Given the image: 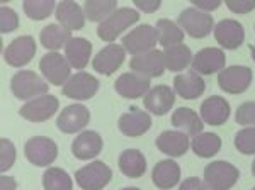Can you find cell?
<instances>
[{
	"label": "cell",
	"instance_id": "cell-22",
	"mask_svg": "<svg viewBox=\"0 0 255 190\" xmlns=\"http://www.w3.org/2000/svg\"><path fill=\"white\" fill-rule=\"evenodd\" d=\"M230 117V102L220 95H211L201 104V119L211 126H221Z\"/></svg>",
	"mask_w": 255,
	"mask_h": 190
},
{
	"label": "cell",
	"instance_id": "cell-48",
	"mask_svg": "<svg viewBox=\"0 0 255 190\" xmlns=\"http://www.w3.org/2000/svg\"><path fill=\"white\" fill-rule=\"evenodd\" d=\"M252 175L255 177V160H254V163H252Z\"/></svg>",
	"mask_w": 255,
	"mask_h": 190
},
{
	"label": "cell",
	"instance_id": "cell-18",
	"mask_svg": "<svg viewBox=\"0 0 255 190\" xmlns=\"http://www.w3.org/2000/svg\"><path fill=\"white\" fill-rule=\"evenodd\" d=\"M118 127L128 138H139L151 127V117L145 110L138 109V107H131L129 112L119 117Z\"/></svg>",
	"mask_w": 255,
	"mask_h": 190
},
{
	"label": "cell",
	"instance_id": "cell-7",
	"mask_svg": "<svg viewBox=\"0 0 255 190\" xmlns=\"http://www.w3.org/2000/svg\"><path fill=\"white\" fill-rule=\"evenodd\" d=\"M252 70L245 65H233L218 73V85L226 94L238 95L249 90L252 84Z\"/></svg>",
	"mask_w": 255,
	"mask_h": 190
},
{
	"label": "cell",
	"instance_id": "cell-31",
	"mask_svg": "<svg viewBox=\"0 0 255 190\" xmlns=\"http://www.w3.org/2000/svg\"><path fill=\"white\" fill-rule=\"evenodd\" d=\"M157 36H158V43L163 48L168 46H175V44H182L184 41V31L180 29V26L177 22L170 19H158L157 20Z\"/></svg>",
	"mask_w": 255,
	"mask_h": 190
},
{
	"label": "cell",
	"instance_id": "cell-3",
	"mask_svg": "<svg viewBox=\"0 0 255 190\" xmlns=\"http://www.w3.org/2000/svg\"><path fill=\"white\" fill-rule=\"evenodd\" d=\"M10 90L14 97L20 98V100H32V98L48 94V84L38 73L31 72V70H20L12 77Z\"/></svg>",
	"mask_w": 255,
	"mask_h": 190
},
{
	"label": "cell",
	"instance_id": "cell-23",
	"mask_svg": "<svg viewBox=\"0 0 255 190\" xmlns=\"http://www.w3.org/2000/svg\"><path fill=\"white\" fill-rule=\"evenodd\" d=\"M206 90V84L201 78V75H197L196 72H184L179 73L174 78V92L179 95V97L186 98V100H192V98H197L204 94Z\"/></svg>",
	"mask_w": 255,
	"mask_h": 190
},
{
	"label": "cell",
	"instance_id": "cell-28",
	"mask_svg": "<svg viewBox=\"0 0 255 190\" xmlns=\"http://www.w3.org/2000/svg\"><path fill=\"white\" fill-rule=\"evenodd\" d=\"M92 56V43L85 38H72L65 48V58L68 60L70 67L75 70H84L89 65Z\"/></svg>",
	"mask_w": 255,
	"mask_h": 190
},
{
	"label": "cell",
	"instance_id": "cell-5",
	"mask_svg": "<svg viewBox=\"0 0 255 190\" xmlns=\"http://www.w3.org/2000/svg\"><path fill=\"white\" fill-rule=\"evenodd\" d=\"M113 179V170L101 160L85 165L75 172V182L82 190H102Z\"/></svg>",
	"mask_w": 255,
	"mask_h": 190
},
{
	"label": "cell",
	"instance_id": "cell-30",
	"mask_svg": "<svg viewBox=\"0 0 255 190\" xmlns=\"http://www.w3.org/2000/svg\"><path fill=\"white\" fill-rule=\"evenodd\" d=\"M72 39V32L68 29H65L60 24H48L46 27L41 29L39 32V41L46 49H51V51L56 53V49L67 48V44Z\"/></svg>",
	"mask_w": 255,
	"mask_h": 190
},
{
	"label": "cell",
	"instance_id": "cell-44",
	"mask_svg": "<svg viewBox=\"0 0 255 190\" xmlns=\"http://www.w3.org/2000/svg\"><path fill=\"white\" fill-rule=\"evenodd\" d=\"M192 2V7H196V9L203 10V12H213L216 10L218 7L221 5V0H191Z\"/></svg>",
	"mask_w": 255,
	"mask_h": 190
},
{
	"label": "cell",
	"instance_id": "cell-29",
	"mask_svg": "<svg viewBox=\"0 0 255 190\" xmlns=\"http://www.w3.org/2000/svg\"><path fill=\"white\" fill-rule=\"evenodd\" d=\"M172 126L180 129L187 136H196L203 133L204 121L197 115L196 110L189 109V107H179L172 114Z\"/></svg>",
	"mask_w": 255,
	"mask_h": 190
},
{
	"label": "cell",
	"instance_id": "cell-6",
	"mask_svg": "<svg viewBox=\"0 0 255 190\" xmlns=\"http://www.w3.org/2000/svg\"><path fill=\"white\" fill-rule=\"evenodd\" d=\"M158 43L157 29L150 24H141V26L134 27L123 38V48L126 49L129 55L139 56L145 53L153 51Z\"/></svg>",
	"mask_w": 255,
	"mask_h": 190
},
{
	"label": "cell",
	"instance_id": "cell-45",
	"mask_svg": "<svg viewBox=\"0 0 255 190\" xmlns=\"http://www.w3.org/2000/svg\"><path fill=\"white\" fill-rule=\"evenodd\" d=\"M17 189V184L12 177H5L2 175L0 177V190H15Z\"/></svg>",
	"mask_w": 255,
	"mask_h": 190
},
{
	"label": "cell",
	"instance_id": "cell-8",
	"mask_svg": "<svg viewBox=\"0 0 255 190\" xmlns=\"http://www.w3.org/2000/svg\"><path fill=\"white\" fill-rule=\"evenodd\" d=\"M24 155L34 167H48L58 156V146L53 139L44 136H34L24 144Z\"/></svg>",
	"mask_w": 255,
	"mask_h": 190
},
{
	"label": "cell",
	"instance_id": "cell-27",
	"mask_svg": "<svg viewBox=\"0 0 255 190\" xmlns=\"http://www.w3.org/2000/svg\"><path fill=\"white\" fill-rule=\"evenodd\" d=\"M119 170L123 172V175H126L128 179H141L146 172V158L139 150H125L119 155L118 160Z\"/></svg>",
	"mask_w": 255,
	"mask_h": 190
},
{
	"label": "cell",
	"instance_id": "cell-2",
	"mask_svg": "<svg viewBox=\"0 0 255 190\" xmlns=\"http://www.w3.org/2000/svg\"><path fill=\"white\" fill-rule=\"evenodd\" d=\"M177 24H179L184 32H187L194 39L206 38L216 27L213 15L196 9V7H187V9L180 12L179 17H177Z\"/></svg>",
	"mask_w": 255,
	"mask_h": 190
},
{
	"label": "cell",
	"instance_id": "cell-47",
	"mask_svg": "<svg viewBox=\"0 0 255 190\" xmlns=\"http://www.w3.org/2000/svg\"><path fill=\"white\" fill-rule=\"evenodd\" d=\"M121 190H139L138 187H126V189H121Z\"/></svg>",
	"mask_w": 255,
	"mask_h": 190
},
{
	"label": "cell",
	"instance_id": "cell-15",
	"mask_svg": "<svg viewBox=\"0 0 255 190\" xmlns=\"http://www.w3.org/2000/svg\"><path fill=\"white\" fill-rule=\"evenodd\" d=\"M90 121V112L85 105L82 104H72L67 105L60 112L56 119V127L65 134H73L84 129Z\"/></svg>",
	"mask_w": 255,
	"mask_h": 190
},
{
	"label": "cell",
	"instance_id": "cell-20",
	"mask_svg": "<svg viewBox=\"0 0 255 190\" xmlns=\"http://www.w3.org/2000/svg\"><path fill=\"white\" fill-rule=\"evenodd\" d=\"M145 109L155 115H165L175 104V92L168 85H157L145 95Z\"/></svg>",
	"mask_w": 255,
	"mask_h": 190
},
{
	"label": "cell",
	"instance_id": "cell-33",
	"mask_svg": "<svg viewBox=\"0 0 255 190\" xmlns=\"http://www.w3.org/2000/svg\"><path fill=\"white\" fill-rule=\"evenodd\" d=\"M191 148L199 158H211L221 150V138L215 133H201L192 139Z\"/></svg>",
	"mask_w": 255,
	"mask_h": 190
},
{
	"label": "cell",
	"instance_id": "cell-24",
	"mask_svg": "<svg viewBox=\"0 0 255 190\" xmlns=\"http://www.w3.org/2000/svg\"><path fill=\"white\" fill-rule=\"evenodd\" d=\"M55 15L58 19L60 26H63L65 29L72 31H80L85 26V12L84 7H80L77 2H60L56 5Z\"/></svg>",
	"mask_w": 255,
	"mask_h": 190
},
{
	"label": "cell",
	"instance_id": "cell-43",
	"mask_svg": "<svg viewBox=\"0 0 255 190\" xmlns=\"http://www.w3.org/2000/svg\"><path fill=\"white\" fill-rule=\"evenodd\" d=\"M160 5H162L160 0H134V7L143 12H146V14L157 12L160 9Z\"/></svg>",
	"mask_w": 255,
	"mask_h": 190
},
{
	"label": "cell",
	"instance_id": "cell-16",
	"mask_svg": "<svg viewBox=\"0 0 255 190\" xmlns=\"http://www.w3.org/2000/svg\"><path fill=\"white\" fill-rule=\"evenodd\" d=\"M125 56H126V49L123 48V44H116V43L108 44V46L102 48L101 51L94 56L92 67L96 72L109 77L125 63Z\"/></svg>",
	"mask_w": 255,
	"mask_h": 190
},
{
	"label": "cell",
	"instance_id": "cell-12",
	"mask_svg": "<svg viewBox=\"0 0 255 190\" xmlns=\"http://www.w3.org/2000/svg\"><path fill=\"white\" fill-rule=\"evenodd\" d=\"M226 56L225 51L220 48H203L197 51L192 58V72L197 75H213V73H220L225 70Z\"/></svg>",
	"mask_w": 255,
	"mask_h": 190
},
{
	"label": "cell",
	"instance_id": "cell-25",
	"mask_svg": "<svg viewBox=\"0 0 255 190\" xmlns=\"http://www.w3.org/2000/svg\"><path fill=\"white\" fill-rule=\"evenodd\" d=\"M180 180V167L174 160H162L151 170V182L160 190H170Z\"/></svg>",
	"mask_w": 255,
	"mask_h": 190
},
{
	"label": "cell",
	"instance_id": "cell-19",
	"mask_svg": "<svg viewBox=\"0 0 255 190\" xmlns=\"http://www.w3.org/2000/svg\"><path fill=\"white\" fill-rule=\"evenodd\" d=\"M116 92L125 98H139L150 92V78L139 75L134 72H128L118 77L114 82Z\"/></svg>",
	"mask_w": 255,
	"mask_h": 190
},
{
	"label": "cell",
	"instance_id": "cell-34",
	"mask_svg": "<svg viewBox=\"0 0 255 190\" xmlns=\"http://www.w3.org/2000/svg\"><path fill=\"white\" fill-rule=\"evenodd\" d=\"M116 10H118L116 0H87L84 3L85 17L92 20V22H104Z\"/></svg>",
	"mask_w": 255,
	"mask_h": 190
},
{
	"label": "cell",
	"instance_id": "cell-46",
	"mask_svg": "<svg viewBox=\"0 0 255 190\" xmlns=\"http://www.w3.org/2000/svg\"><path fill=\"white\" fill-rule=\"evenodd\" d=\"M250 53H252V58H254V61H255V44H254V46H250Z\"/></svg>",
	"mask_w": 255,
	"mask_h": 190
},
{
	"label": "cell",
	"instance_id": "cell-38",
	"mask_svg": "<svg viewBox=\"0 0 255 190\" xmlns=\"http://www.w3.org/2000/svg\"><path fill=\"white\" fill-rule=\"evenodd\" d=\"M15 162V146L10 139H0V170L7 172L14 167Z\"/></svg>",
	"mask_w": 255,
	"mask_h": 190
},
{
	"label": "cell",
	"instance_id": "cell-49",
	"mask_svg": "<svg viewBox=\"0 0 255 190\" xmlns=\"http://www.w3.org/2000/svg\"><path fill=\"white\" fill-rule=\"evenodd\" d=\"M252 190H255V187H254V189H252Z\"/></svg>",
	"mask_w": 255,
	"mask_h": 190
},
{
	"label": "cell",
	"instance_id": "cell-21",
	"mask_svg": "<svg viewBox=\"0 0 255 190\" xmlns=\"http://www.w3.org/2000/svg\"><path fill=\"white\" fill-rule=\"evenodd\" d=\"M104 141L97 131H84L73 139L72 153L77 160H92L102 151Z\"/></svg>",
	"mask_w": 255,
	"mask_h": 190
},
{
	"label": "cell",
	"instance_id": "cell-14",
	"mask_svg": "<svg viewBox=\"0 0 255 190\" xmlns=\"http://www.w3.org/2000/svg\"><path fill=\"white\" fill-rule=\"evenodd\" d=\"M129 68L133 70L134 73H139V75H143L146 78L162 77L163 72L167 70L165 55H163V51H160V49H153V51L145 53V55L133 56L129 61Z\"/></svg>",
	"mask_w": 255,
	"mask_h": 190
},
{
	"label": "cell",
	"instance_id": "cell-41",
	"mask_svg": "<svg viewBox=\"0 0 255 190\" xmlns=\"http://www.w3.org/2000/svg\"><path fill=\"white\" fill-rule=\"evenodd\" d=\"M225 3L235 14H249L255 9V0H226Z\"/></svg>",
	"mask_w": 255,
	"mask_h": 190
},
{
	"label": "cell",
	"instance_id": "cell-17",
	"mask_svg": "<svg viewBox=\"0 0 255 190\" xmlns=\"http://www.w3.org/2000/svg\"><path fill=\"white\" fill-rule=\"evenodd\" d=\"M215 39L221 48L237 49L245 41V29L235 19H223L215 27Z\"/></svg>",
	"mask_w": 255,
	"mask_h": 190
},
{
	"label": "cell",
	"instance_id": "cell-4",
	"mask_svg": "<svg viewBox=\"0 0 255 190\" xmlns=\"http://www.w3.org/2000/svg\"><path fill=\"white\" fill-rule=\"evenodd\" d=\"M240 179V172L235 165L225 160H216L204 168V184L209 190H230Z\"/></svg>",
	"mask_w": 255,
	"mask_h": 190
},
{
	"label": "cell",
	"instance_id": "cell-26",
	"mask_svg": "<svg viewBox=\"0 0 255 190\" xmlns=\"http://www.w3.org/2000/svg\"><path fill=\"white\" fill-rule=\"evenodd\" d=\"M191 146L189 136L182 131H163L157 138V148L168 156H184Z\"/></svg>",
	"mask_w": 255,
	"mask_h": 190
},
{
	"label": "cell",
	"instance_id": "cell-1",
	"mask_svg": "<svg viewBox=\"0 0 255 190\" xmlns=\"http://www.w3.org/2000/svg\"><path fill=\"white\" fill-rule=\"evenodd\" d=\"M139 20V14L136 9H129V7H119L116 12L109 15L104 22L99 24L97 36L106 43L113 44L118 36H121L126 29H129L133 24Z\"/></svg>",
	"mask_w": 255,
	"mask_h": 190
},
{
	"label": "cell",
	"instance_id": "cell-39",
	"mask_svg": "<svg viewBox=\"0 0 255 190\" xmlns=\"http://www.w3.org/2000/svg\"><path fill=\"white\" fill-rule=\"evenodd\" d=\"M235 121L237 124H242V126L255 127V102L254 100L244 102V104L238 105Z\"/></svg>",
	"mask_w": 255,
	"mask_h": 190
},
{
	"label": "cell",
	"instance_id": "cell-13",
	"mask_svg": "<svg viewBox=\"0 0 255 190\" xmlns=\"http://www.w3.org/2000/svg\"><path fill=\"white\" fill-rule=\"evenodd\" d=\"M99 90V80L90 73L79 72L70 77L63 87V95L73 100H89Z\"/></svg>",
	"mask_w": 255,
	"mask_h": 190
},
{
	"label": "cell",
	"instance_id": "cell-10",
	"mask_svg": "<svg viewBox=\"0 0 255 190\" xmlns=\"http://www.w3.org/2000/svg\"><path fill=\"white\" fill-rule=\"evenodd\" d=\"M58 107H60L58 97L46 94V95H41L38 98H32V100L26 102V104L20 107L19 114H20V117L27 119V121H31V122H44L56 114Z\"/></svg>",
	"mask_w": 255,
	"mask_h": 190
},
{
	"label": "cell",
	"instance_id": "cell-32",
	"mask_svg": "<svg viewBox=\"0 0 255 190\" xmlns=\"http://www.w3.org/2000/svg\"><path fill=\"white\" fill-rule=\"evenodd\" d=\"M163 55H165V63L167 70L170 72H180V70H186L187 65L192 63V53L189 46L186 44H175V46H168L163 49Z\"/></svg>",
	"mask_w": 255,
	"mask_h": 190
},
{
	"label": "cell",
	"instance_id": "cell-11",
	"mask_svg": "<svg viewBox=\"0 0 255 190\" xmlns=\"http://www.w3.org/2000/svg\"><path fill=\"white\" fill-rule=\"evenodd\" d=\"M36 49H38V46H36V41L32 36H19L5 48L3 60L10 67L20 68L24 65L31 63V60L36 55Z\"/></svg>",
	"mask_w": 255,
	"mask_h": 190
},
{
	"label": "cell",
	"instance_id": "cell-35",
	"mask_svg": "<svg viewBox=\"0 0 255 190\" xmlns=\"http://www.w3.org/2000/svg\"><path fill=\"white\" fill-rule=\"evenodd\" d=\"M43 187L44 190H72L73 182L63 168L48 167V170L43 173Z\"/></svg>",
	"mask_w": 255,
	"mask_h": 190
},
{
	"label": "cell",
	"instance_id": "cell-37",
	"mask_svg": "<svg viewBox=\"0 0 255 190\" xmlns=\"http://www.w3.org/2000/svg\"><path fill=\"white\" fill-rule=\"evenodd\" d=\"M233 143L242 155H255V127H245L238 131Z\"/></svg>",
	"mask_w": 255,
	"mask_h": 190
},
{
	"label": "cell",
	"instance_id": "cell-9",
	"mask_svg": "<svg viewBox=\"0 0 255 190\" xmlns=\"http://www.w3.org/2000/svg\"><path fill=\"white\" fill-rule=\"evenodd\" d=\"M70 63L65 56H61L60 53H46L39 61V70L48 80V84L61 87L70 80Z\"/></svg>",
	"mask_w": 255,
	"mask_h": 190
},
{
	"label": "cell",
	"instance_id": "cell-36",
	"mask_svg": "<svg viewBox=\"0 0 255 190\" xmlns=\"http://www.w3.org/2000/svg\"><path fill=\"white\" fill-rule=\"evenodd\" d=\"M22 9L26 15L32 20H43L56 10V3L51 0H26L22 3Z\"/></svg>",
	"mask_w": 255,
	"mask_h": 190
},
{
	"label": "cell",
	"instance_id": "cell-42",
	"mask_svg": "<svg viewBox=\"0 0 255 190\" xmlns=\"http://www.w3.org/2000/svg\"><path fill=\"white\" fill-rule=\"evenodd\" d=\"M179 190H209L208 185L204 184V180L197 179V177H189L180 184Z\"/></svg>",
	"mask_w": 255,
	"mask_h": 190
},
{
	"label": "cell",
	"instance_id": "cell-40",
	"mask_svg": "<svg viewBox=\"0 0 255 190\" xmlns=\"http://www.w3.org/2000/svg\"><path fill=\"white\" fill-rule=\"evenodd\" d=\"M17 27H19V17L15 14V10L7 5H2V9H0V31L3 34H7V32L15 31Z\"/></svg>",
	"mask_w": 255,
	"mask_h": 190
}]
</instances>
